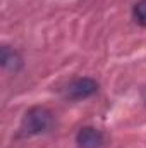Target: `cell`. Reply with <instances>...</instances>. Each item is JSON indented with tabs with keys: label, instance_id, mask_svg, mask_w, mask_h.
I'll return each mask as SVG.
<instances>
[{
	"label": "cell",
	"instance_id": "1",
	"mask_svg": "<svg viewBox=\"0 0 146 148\" xmlns=\"http://www.w3.org/2000/svg\"><path fill=\"white\" fill-rule=\"evenodd\" d=\"M53 122V115L52 112L45 107H33L26 112V115L23 117L21 127H19V136H36L41 133H46L50 129Z\"/></svg>",
	"mask_w": 146,
	"mask_h": 148
},
{
	"label": "cell",
	"instance_id": "2",
	"mask_svg": "<svg viewBox=\"0 0 146 148\" xmlns=\"http://www.w3.org/2000/svg\"><path fill=\"white\" fill-rule=\"evenodd\" d=\"M98 91V83L91 77H77L72 79L64 88V97L67 100H84L93 97Z\"/></svg>",
	"mask_w": 146,
	"mask_h": 148
},
{
	"label": "cell",
	"instance_id": "3",
	"mask_svg": "<svg viewBox=\"0 0 146 148\" xmlns=\"http://www.w3.org/2000/svg\"><path fill=\"white\" fill-rule=\"evenodd\" d=\"M76 143L77 148H102L105 143L103 133L98 131L96 127H81L76 134Z\"/></svg>",
	"mask_w": 146,
	"mask_h": 148
},
{
	"label": "cell",
	"instance_id": "4",
	"mask_svg": "<svg viewBox=\"0 0 146 148\" xmlns=\"http://www.w3.org/2000/svg\"><path fill=\"white\" fill-rule=\"evenodd\" d=\"M0 64H2L3 71L17 74L23 67V57L19 55V52H16V50L9 48L7 45H3L2 50H0Z\"/></svg>",
	"mask_w": 146,
	"mask_h": 148
},
{
	"label": "cell",
	"instance_id": "5",
	"mask_svg": "<svg viewBox=\"0 0 146 148\" xmlns=\"http://www.w3.org/2000/svg\"><path fill=\"white\" fill-rule=\"evenodd\" d=\"M134 19L146 28V0H139L136 5H134Z\"/></svg>",
	"mask_w": 146,
	"mask_h": 148
}]
</instances>
